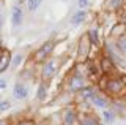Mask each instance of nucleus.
Segmentation results:
<instances>
[{
  "instance_id": "nucleus-1",
  "label": "nucleus",
  "mask_w": 126,
  "mask_h": 125,
  "mask_svg": "<svg viewBox=\"0 0 126 125\" xmlns=\"http://www.w3.org/2000/svg\"><path fill=\"white\" fill-rule=\"evenodd\" d=\"M106 90L110 92L112 95H120V93H123V90H125V85L120 79L113 78V79H109L107 83H106Z\"/></svg>"
},
{
  "instance_id": "nucleus-2",
  "label": "nucleus",
  "mask_w": 126,
  "mask_h": 125,
  "mask_svg": "<svg viewBox=\"0 0 126 125\" xmlns=\"http://www.w3.org/2000/svg\"><path fill=\"white\" fill-rule=\"evenodd\" d=\"M13 97L16 100H25L29 97V87L22 83H16L13 87Z\"/></svg>"
},
{
  "instance_id": "nucleus-3",
  "label": "nucleus",
  "mask_w": 126,
  "mask_h": 125,
  "mask_svg": "<svg viewBox=\"0 0 126 125\" xmlns=\"http://www.w3.org/2000/svg\"><path fill=\"white\" fill-rule=\"evenodd\" d=\"M24 21V11L19 5H14L11 10V25L13 27H19Z\"/></svg>"
},
{
  "instance_id": "nucleus-4",
  "label": "nucleus",
  "mask_w": 126,
  "mask_h": 125,
  "mask_svg": "<svg viewBox=\"0 0 126 125\" xmlns=\"http://www.w3.org/2000/svg\"><path fill=\"white\" fill-rule=\"evenodd\" d=\"M52 46H54V44H52V41H50V40H49V41H46V43H43V44L39 46L36 56H35V57H36V60H38V62L44 60V59L50 54V51H52Z\"/></svg>"
},
{
  "instance_id": "nucleus-5",
  "label": "nucleus",
  "mask_w": 126,
  "mask_h": 125,
  "mask_svg": "<svg viewBox=\"0 0 126 125\" xmlns=\"http://www.w3.org/2000/svg\"><path fill=\"white\" fill-rule=\"evenodd\" d=\"M85 85V79H84V76L82 75H74V76H71V79H69V89L73 92H79L82 87Z\"/></svg>"
},
{
  "instance_id": "nucleus-6",
  "label": "nucleus",
  "mask_w": 126,
  "mask_h": 125,
  "mask_svg": "<svg viewBox=\"0 0 126 125\" xmlns=\"http://www.w3.org/2000/svg\"><path fill=\"white\" fill-rule=\"evenodd\" d=\"M55 73V62L54 60H47L44 65H43V70H41V78L44 81L50 79Z\"/></svg>"
},
{
  "instance_id": "nucleus-7",
  "label": "nucleus",
  "mask_w": 126,
  "mask_h": 125,
  "mask_svg": "<svg viewBox=\"0 0 126 125\" xmlns=\"http://www.w3.org/2000/svg\"><path fill=\"white\" fill-rule=\"evenodd\" d=\"M85 21H87V11L85 10H79V11H76V13L71 16L69 24L71 25H80L82 22H85Z\"/></svg>"
},
{
  "instance_id": "nucleus-8",
  "label": "nucleus",
  "mask_w": 126,
  "mask_h": 125,
  "mask_svg": "<svg viewBox=\"0 0 126 125\" xmlns=\"http://www.w3.org/2000/svg\"><path fill=\"white\" fill-rule=\"evenodd\" d=\"M79 92H80L82 100H85V101H92L93 97L96 95V93H94V89L93 87H87V85H84V87H82Z\"/></svg>"
},
{
  "instance_id": "nucleus-9",
  "label": "nucleus",
  "mask_w": 126,
  "mask_h": 125,
  "mask_svg": "<svg viewBox=\"0 0 126 125\" xmlns=\"http://www.w3.org/2000/svg\"><path fill=\"white\" fill-rule=\"evenodd\" d=\"M76 111L74 109H68V111L63 114V124L65 125H74L76 124Z\"/></svg>"
},
{
  "instance_id": "nucleus-10",
  "label": "nucleus",
  "mask_w": 126,
  "mask_h": 125,
  "mask_svg": "<svg viewBox=\"0 0 126 125\" xmlns=\"http://www.w3.org/2000/svg\"><path fill=\"white\" fill-rule=\"evenodd\" d=\"M93 104H94V106H96V108H99V109H106V108H107V98H106V97H102V95H94L93 97Z\"/></svg>"
},
{
  "instance_id": "nucleus-11",
  "label": "nucleus",
  "mask_w": 126,
  "mask_h": 125,
  "mask_svg": "<svg viewBox=\"0 0 126 125\" xmlns=\"http://www.w3.org/2000/svg\"><path fill=\"white\" fill-rule=\"evenodd\" d=\"M102 119H104L106 124H113V122H115V119H117V116H115V112H113V111L104 109V111H102Z\"/></svg>"
},
{
  "instance_id": "nucleus-12",
  "label": "nucleus",
  "mask_w": 126,
  "mask_h": 125,
  "mask_svg": "<svg viewBox=\"0 0 126 125\" xmlns=\"http://www.w3.org/2000/svg\"><path fill=\"white\" fill-rule=\"evenodd\" d=\"M80 125H99V122H98L93 116L85 114V116H82V119H80Z\"/></svg>"
},
{
  "instance_id": "nucleus-13",
  "label": "nucleus",
  "mask_w": 126,
  "mask_h": 125,
  "mask_svg": "<svg viewBox=\"0 0 126 125\" xmlns=\"http://www.w3.org/2000/svg\"><path fill=\"white\" fill-rule=\"evenodd\" d=\"M46 95H47V90H46V85L44 84H39L38 85V89H36V98L39 100V101H44L46 100Z\"/></svg>"
},
{
  "instance_id": "nucleus-14",
  "label": "nucleus",
  "mask_w": 126,
  "mask_h": 125,
  "mask_svg": "<svg viewBox=\"0 0 126 125\" xmlns=\"http://www.w3.org/2000/svg\"><path fill=\"white\" fill-rule=\"evenodd\" d=\"M117 48L121 52V56L126 57V37H120L117 40Z\"/></svg>"
},
{
  "instance_id": "nucleus-15",
  "label": "nucleus",
  "mask_w": 126,
  "mask_h": 125,
  "mask_svg": "<svg viewBox=\"0 0 126 125\" xmlns=\"http://www.w3.org/2000/svg\"><path fill=\"white\" fill-rule=\"evenodd\" d=\"M88 38L92 44H99V37H98V30L96 29H90L88 30Z\"/></svg>"
},
{
  "instance_id": "nucleus-16",
  "label": "nucleus",
  "mask_w": 126,
  "mask_h": 125,
  "mask_svg": "<svg viewBox=\"0 0 126 125\" xmlns=\"http://www.w3.org/2000/svg\"><path fill=\"white\" fill-rule=\"evenodd\" d=\"M43 0H27V6H29L30 11H36L39 6H41Z\"/></svg>"
},
{
  "instance_id": "nucleus-17",
  "label": "nucleus",
  "mask_w": 126,
  "mask_h": 125,
  "mask_svg": "<svg viewBox=\"0 0 126 125\" xmlns=\"http://www.w3.org/2000/svg\"><path fill=\"white\" fill-rule=\"evenodd\" d=\"M11 108V101L10 100H2L0 101V112H5Z\"/></svg>"
},
{
  "instance_id": "nucleus-18",
  "label": "nucleus",
  "mask_w": 126,
  "mask_h": 125,
  "mask_svg": "<svg viewBox=\"0 0 126 125\" xmlns=\"http://www.w3.org/2000/svg\"><path fill=\"white\" fill-rule=\"evenodd\" d=\"M22 59H24L22 54H16V56L13 57V62H11V65H13V67H19V65H21V62H22Z\"/></svg>"
},
{
  "instance_id": "nucleus-19",
  "label": "nucleus",
  "mask_w": 126,
  "mask_h": 125,
  "mask_svg": "<svg viewBox=\"0 0 126 125\" xmlns=\"http://www.w3.org/2000/svg\"><path fill=\"white\" fill-rule=\"evenodd\" d=\"M88 3H90V0H77V6L80 10H85L88 6Z\"/></svg>"
},
{
  "instance_id": "nucleus-20",
  "label": "nucleus",
  "mask_w": 126,
  "mask_h": 125,
  "mask_svg": "<svg viewBox=\"0 0 126 125\" xmlns=\"http://www.w3.org/2000/svg\"><path fill=\"white\" fill-rule=\"evenodd\" d=\"M121 3V0H110L109 2V6L110 8H118V5Z\"/></svg>"
},
{
  "instance_id": "nucleus-21",
  "label": "nucleus",
  "mask_w": 126,
  "mask_h": 125,
  "mask_svg": "<svg viewBox=\"0 0 126 125\" xmlns=\"http://www.w3.org/2000/svg\"><path fill=\"white\" fill-rule=\"evenodd\" d=\"M5 87H6V81L5 79H0V90H3Z\"/></svg>"
},
{
  "instance_id": "nucleus-22",
  "label": "nucleus",
  "mask_w": 126,
  "mask_h": 125,
  "mask_svg": "<svg viewBox=\"0 0 126 125\" xmlns=\"http://www.w3.org/2000/svg\"><path fill=\"white\" fill-rule=\"evenodd\" d=\"M2 24H3V19H2V16H0V29H2Z\"/></svg>"
},
{
  "instance_id": "nucleus-23",
  "label": "nucleus",
  "mask_w": 126,
  "mask_h": 125,
  "mask_svg": "<svg viewBox=\"0 0 126 125\" xmlns=\"http://www.w3.org/2000/svg\"><path fill=\"white\" fill-rule=\"evenodd\" d=\"M0 125H5V124H3V122H2V124H0Z\"/></svg>"
},
{
  "instance_id": "nucleus-24",
  "label": "nucleus",
  "mask_w": 126,
  "mask_h": 125,
  "mask_svg": "<svg viewBox=\"0 0 126 125\" xmlns=\"http://www.w3.org/2000/svg\"><path fill=\"white\" fill-rule=\"evenodd\" d=\"M99 125H106V124H99Z\"/></svg>"
}]
</instances>
